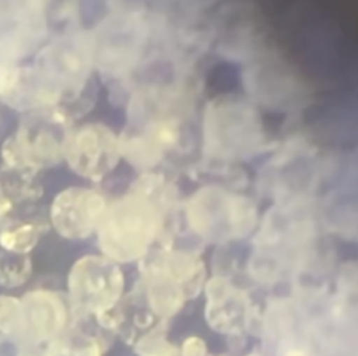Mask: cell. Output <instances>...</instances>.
<instances>
[{"label": "cell", "mask_w": 358, "mask_h": 356, "mask_svg": "<svg viewBox=\"0 0 358 356\" xmlns=\"http://www.w3.org/2000/svg\"><path fill=\"white\" fill-rule=\"evenodd\" d=\"M43 349L42 350H25L20 356H43Z\"/></svg>", "instance_id": "d6986e66"}, {"label": "cell", "mask_w": 358, "mask_h": 356, "mask_svg": "<svg viewBox=\"0 0 358 356\" xmlns=\"http://www.w3.org/2000/svg\"><path fill=\"white\" fill-rule=\"evenodd\" d=\"M108 202L106 197L95 188H64L52 201L50 223L66 239H87L96 232Z\"/></svg>", "instance_id": "30bf717a"}, {"label": "cell", "mask_w": 358, "mask_h": 356, "mask_svg": "<svg viewBox=\"0 0 358 356\" xmlns=\"http://www.w3.org/2000/svg\"><path fill=\"white\" fill-rule=\"evenodd\" d=\"M206 155L217 159H243L263 144L262 121L256 110L239 98L211 101L203 116Z\"/></svg>", "instance_id": "5b68a950"}, {"label": "cell", "mask_w": 358, "mask_h": 356, "mask_svg": "<svg viewBox=\"0 0 358 356\" xmlns=\"http://www.w3.org/2000/svg\"><path fill=\"white\" fill-rule=\"evenodd\" d=\"M62 121V114L49 119L34 120L21 126L15 137L4 145V158L11 165L41 168L52 165L63 158L66 134H59L52 126Z\"/></svg>", "instance_id": "7c38bea8"}, {"label": "cell", "mask_w": 358, "mask_h": 356, "mask_svg": "<svg viewBox=\"0 0 358 356\" xmlns=\"http://www.w3.org/2000/svg\"><path fill=\"white\" fill-rule=\"evenodd\" d=\"M18 302L22 352L42 350L71 327L70 304L67 297L59 292L34 289L27 292Z\"/></svg>", "instance_id": "9c48e42d"}, {"label": "cell", "mask_w": 358, "mask_h": 356, "mask_svg": "<svg viewBox=\"0 0 358 356\" xmlns=\"http://www.w3.org/2000/svg\"><path fill=\"white\" fill-rule=\"evenodd\" d=\"M179 346L180 356H208L207 342L199 335H190Z\"/></svg>", "instance_id": "ac0fdd59"}, {"label": "cell", "mask_w": 358, "mask_h": 356, "mask_svg": "<svg viewBox=\"0 0 358 356\" xmlns=\"http://www.w3.org/2000/svg\"><path fill=\"white\" fill-rule=\"evenodd\" d=\"M312 236L310 221L295 204L271 209L255 237L250 276L262 285H274L301 272L309 258Z\"/></svg>", "instance_id": "3957f363"}, {"label": "cell", "mask_w": 358, "mask_h": 356, "mask_svg": "<svg viewBox=\"0 0 358 356\" xmlns=\"http://www.w3.org/2000/svg\"><path fill=\"white\" fill-rule=\"evenodd\" d=\"M133 348L138 356H180L179 346L166 339L165 322H159L143 335Z\"/></svg>", "instance_id": "2e32d148"}, {"label": "cell", "mask_w": 358, "mask_h": 356, "mask_svg": "<svg viewBox=\"0 0 358 356\" xmlns=\"http://www.w3.org/2000/svg\"><path fill=\"white\" fill-rule=\"evenodd\" d=\"M105 342L96 334L70 327L43 348V356H103Z\"/></svg>", "instance_id": "4fadbf2b"}, {"label": "cell", "mask_w": 358, "mask_h": 356, "mask_svg": "<svg viewBox=\"0 0 358 356\" xmlns=\"http://www.w3.org/2000/svg\"><path fill=\"white\" fill-rule=\"evenodd\" d=\"M204 283L206 264L196 251L159 249L140 261V297L158 321L168 322L179 314L203 292Z\"/></svg>", "instance_id": "7a4b0ae2"}, {"label": "cell", "mask_w": 358, "mask_h": 356, "mask_svg": "<svg viewBox=\"0 0 358 356\" xmlns=\"http://www.w3.org/2000/svg\"><path fill=\"white\" fill-rule=\"evenodd\" d=\"M38 237L39 228L34 223H25L0 233V246L8 253L27 254L35 247Z\"/></svg>", "instance_id": "e0dca14e"}, {"label": "cell", "mask_w": 358, "mask_h": 356, "mask_svg": "<svg viewBox=\"0 0 358 356\" xmlns=\"http://www.w3.org/2000/svg\"><path fill=\"white\" fill-rule=\"evenodd\" d=\"M185 212L189 229L210 243L221 244L243 239L257 225L253 201L220 186H206L194 191L187 200Z\"/></svg>", "instance_id": "277c9868"}, {"label": "cell", "mask_w": 358, "mask_h": 356, "mask_svg": "<svg viewBox=\"0 0 358 356\" xmlns=\"http://www.w3.org/2000/svg\"><path fill=\"white\" fill-rule=\"evenodd\" d=\"M63 158L76 175L101 181L122 158L120 140L106 124L85 123L66 134Z\"/></svg>", "instance_id": "52a82bcc"}, {"label": "cell", "mask_w": 358, "mask_h": 356, "mask_svg": "<svg viewBox=\"0 0 358 356\" xmlns=\"http://www.w3.org/2000/svg\"><path fill=\"white\" fill-rule=\"evenodd\" d=\"M162 193L164 180L148 173L108 202L95 232L101 255L120 265L141 261L150 253L165 223Z\"/></svg>", "instance_id": "6da1fadb"}, {"label": "cell", "mask_w": 358, "mask_h": 356, "mask_svg": "<svg viewBox=\"0 0 358 356\" xmlns=\"http://www.w3.org/2000/svg\"><path fill=\"white\" fill-rule=\"evenodd\" d=\"M203 292L206 296L204 318L214 332L236 343L246 332L256 331L260 313L255 311L248 293L231 278L214 275L206 279Z\"/></svg>", "instance_id": "ba28073f"}, {"label": "cell", "mask_w": 358, "mask_h": 356, "mask_svg": "<svg viewBox=\"0 0 358 356\" xmlns=\"http://www.w3.org/2000/svg\"><path fill=\"white\" fill-rule=\"evenodd\" d=\"M22 348L20 302L0 296V356H20Z\"/></svg>", "instance_id": "5bb4252c"}, {"label": "cell", "mask_w": 358, "mask_h": 356, "mask_svg": "<svg viewBox=\"0 0 358 356\" xmlns=\"http://www.w3.org/2000/svg\"><path fill=\"white\" fill-rule=\"evenodd\" d=\"M124 272L101 255L80 257L67 275V302L73 317L98 318L119 307L124 299Z\"/></svg>", "instance_id": "8992f818"}, {"label": "cell", "mask_w": 358, "mask_h": 356, "mask_svg": "<svg viewBox=\"0 0 358 356\" xmlns=\"http://www.w3.org/2000/svg\"><path fill=\"white\" fill-rule=\"evenodd\" d=\"M134 14L115 17L91 38L94 64L115 74L124 73L137 63L147 42V28Z\"/></svg>", "instance_id": "8fae6325"}, {"label": "cell", "mask_w": 358, "mask_h": 356, "mask_svg": "<svg viewBox=\"0 0 358 356\" xmlns=\"http://www.w3.org/2000/svg\"><path fill=\"white\" fill-rule=\"evenodd\" d=\"M32 265L27 254L3 251L0 254V285L15 288L25 283L31 275Z\"/></svg>", "instance_id": "9a60e30c"}]
</instances>
